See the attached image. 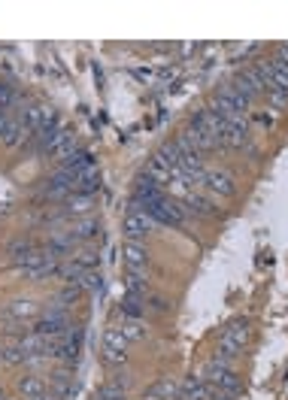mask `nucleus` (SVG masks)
I'll list each match as a JSON object with an SVG mask.
<instances>
[{
    "instance_id": "obj_1",
    "label": "nucleus",
    "mask_w": 288,
    "mask_h": 400,
    "mask_svg": "<svg viewBox=\"0 0 288 400\" xmlns=\"http://www.w3.org/2000/svg\"><path fill=\"white\" fill-rule=\"evenodd\" d=\"M249 334H252V322L249 319H234L228 327L222 331L219 337V349H215V358H222V361H234L236 355H243L246 343H249Z\"/></svg>"
},
{
    "instance_id": "obj_2",
    "label": "nucleus",
    "mask_w": 288,
    "mask_h": 400,
    "mask_svg": "<svg viewBox=\"0 0 288 400\" xmlns=\"http://www.w3.org/2000/svg\"><path fill=\"white\" fill-rule=\"evenodd\" d=\"M58 264L61 261L46 252V246H43V249H30L25 258L16 261V267L22 270V276H25V279H30V282H40V279H46V276L58 273Z\"/></svg>"
},
{
    "instance_id": "obj_3",
    "label": "nucleus",
    "mask_w": 288,
    "mask_h": 400,
    "mask_svg": "<svg viewBox=\"0 0 288 400\" xmlns=\"http://www.w3.org/2000/svg\"><path fill=\"white\" fill-rule=\"evenodd\" d=\"M249 107H252V104H249V100H246L234 85L215 88V91H212V97H210V109L215 112V116H222V119L246 116V112H249Z\"/></svg>"
},
{
    "instance_id": "obj_4",
    "label": "nucleus",
    "mask_w": 288,
    "mask_h": 400,
    "mask_svg": "<svg viewBox=\"0 0 288 400\" xmlns=\"http://www.w3.org/2000/svg\"><path fill=\"white\" fill-rule=\"evenodd\" d=\"M70 331H73L70 310H61V306H49V313H43L30 325V334H40V337H67Z\"/></svg>"
},
{
    "instance_id": "obj_5",
    "label": "nucleus",
    "mask_w": 288,
    "mask_h": 400,
    "mask_svg": "<svg viewBox=\"0 0 288 400\" xmlns=\"http://www.w3.org/2000/svg\"><path fill=\"white\" fill-rule=\"evenodd\" d=\"M158 231V222L152 219L146 210H128L125 222H121V234L128 237V243H143Z\"/></svg>"
},
{
    "instance_id": "obj_6",
    "label": "nucleus",
    "mask_w": 288,
    "mask_h": 400,
    "mask_svg": "<svg viewBox=\"0 0 288 400\" xmlns=\"http://www.w3.org/2000/svg\"><path fill=\"white\" fill-rule=\"evenodd\" d=\"M152 219L158 222V228H182L188 222V212H185V203L173 200V198H161L158 203H152L146 210Z\"/></svg>"
},
{
    "instance_id": "obj_7",
    "label": "nucleus",
    "mask_w": 288,
    "mask_h": 400,
    "mask_svg": "<svg viewBox=\"0 0 288 400\" xmlns=\"http://www.w3.org/2000/svg\"><path fill=\"white\" fill-rule=\"evenodd\" d=\"M203 191H207L212 200H231V198H236V179L222 167H207Z\"/></svg>"
},
{
    "instance_id": "obj_8",
    "label": "nucleus",
    "mask_w": 288,
    "mask_h": 400,
    "mask_svg": "<svg viewBox=\"0 0 288 400\" xmlns=\"http://www.w3.org/2000/svg\"><path fill=\"white\" fill-rule=\"evenodd\" d=\"M128 349H131V340L121 334V327H107L104 334V364L109 367H121L128 361Z\"/></svg>"
},
{
    "instance_id": "obj_9",
    "label": "nucleus",
    "mask_w": 288,
    "mask_h": 400,
    "mask_svg": "<svg viewBox=\"0 0 288 400\" xmlns=\"http://www.w3.org/2000/svg\"><path fill=\"white\" fill-rule=\"evenodd\" d=\"M161 198H167V191L164 186H158L155 179H149L146 173L133 182V198H131V207L128 210H149L152 203H158Z\"/></svg>"
},
{
    "instance_id": "obj_10",
    "label": "nucleus",
    "mask_w": 288,
    "mask_h": 400,
    "mask_svg": "<svg viewBox=\"0 0 288 400\" xmlns=\"http://www.w3.org/2000/svg\"><path fill=\"white\" fill-rule=\"evenodd\" d=\"M231 85L240 91V95L249 100V104H255V100H261L264 95H267V88H264V82H261V76L255 73V67H246V70H240V73L234 76V82Z\"/></svg>"
},
{
    "instance_id": "obj_11",
    "label": "nucleus",
    "mask_w": 288,
    "mask_h": 400,
    "mask_svg": "<svg viewBox=\"0 0 288 400\" xmlns=\"http://www.w3.org/2000/svg\"><path fill=\"white\" fill-rule=\"evenodd\" d=\"M131 382H133V376L128 373V370H116L104 385L97 388V394H95V400H125L128 397V388H131Z\"/></svg>"
},
{
    "instance_id": "obj_12",
    "label": "nucleus",
    "mask_w": 288,
    "mask_h": 400,
    "mask_svg": "<svg viewBox=\"0 0 288 400\" xmlns=\"http://www.w3.org/2000/svg\"><path fill=\"white\" fill-rule=\"evenodd\" d=\"M79 149V143H76V133L73 131H67V128H61L55 137H52V143L43 149V158H49V161H64L70 152H76Z\"/></svg>"
},
{
    "instance_id": "obj_13",
    "label": "nucleus",
    "mask_w": 288,
    "mask_h": 400,
    "mask_svg": "<svg viewBox=\"0 0 288 400\" xmlns=\"http://www.w3.org/2000/svg\"><path fill=\"white\" fill-rule=\"evenodd\" d=\"M185 212L194 215V219H219V215H222L219 203H215L210 194H203V191H191L188 194V200H185Z\"/></svg>"
},
{
    "instance_id": "obj_14",
    "label": "nucleus",
    "mask_w": 288,
    "mask_h": 400,
    "mask_svg": "<svg viewBox=\"0 0 288 400\" xmlns=\"http://www.w3.org/2000/svg\"><path fill=\"white\" fill-rule=\"evenodd\" d=\"M246 143H249V121H246V116L224 119V137H222V146H228V149H243Z\"/></svg>"
},
{
    "instance_id": "obj_15",
    "label": "nucleus",
    "mask_w": 288,
    "mask_h": 400,
    "mask_svg": "<svg viewBox=\"0 0 288 400\" xmlns=\"http://www.w3.org/2000/svg\"><path fill=\"white\" fill-rule=\"evenodd\" d=\"M18 116L25 119V125H28L30 133H40L46 125H52V121H55V112L49 109V107H43V104H28L22 112H18Z\"/></svg>"
},
{
    "instance_id": "obj_16",
    "label": "nucleus",
    "mask_w": 288,
    "mask_h": 400,
    "mask_svg": "<svg viewBox=\"0 0 288 400\" xmlns=\"http://www.w3.org/2000/svg\"><path fill=\"white\" fill-rule=\"evenodd\" d=\"M191 128H198V131H207V133H212V137H224V119L222 116H215V112L210 109V107H203V109H198L191 116Z\"/></svg>"
},
{
    "instance_id": "obj_17",
    "label": "nucleus",
    "mask_w": 288,
    "mask_h": 400,
    "mask_svg": "<svg viewBox=\"0 0 288 400\" xmlns=\"http://www.w3.org/2000/svg\"><path fill=\"white\" fill-rule=\"evenodd\" d=\"M121 261H125L128 273H143L149 267V249L143 243H128L121 249Z\"/></svg>"
},
{
    "instance_id": "obj_18",
    "label": "nucleus",
    "mask_w": 288,
    "mask_h": 400,
    "mask_svg": "<svg viewBox=\"0 0 288 400\" xmlns=\"http://www.w3.org/2000/svg\"><path fill=\"white\" fill-rule=\"evenodd\" d=\"M88 167H95V155H91L88 149H76V152H70V155L58 164V170H64V173H70V176H76V173H82V170H88Z\"/></svg>"
},
{
    "instance_id": "obj_19",
    "label": "nucleus",
    "mask_w": 288,
    "mask_h": 400,
    "mask_svg": "<svg viewBox=\"0 0 288 400\" xmlns=\"http://www.w3.org/2000/svg\"><path fill=\"white\" fill-rule=\"evenodd\" d=\"M30 137H34V133L28 131L25 119H22V116H9V128H6L4 146H9V149H18V146H25V143H28Z\"/></svg>"
},
{
    "instance_id": "obj_20",
    "label": "nucleus",
    "mask_w": 288,
    "mask_h": 400,
    "mask_svg": "<svg viewBox=\"0 0 288 400\" xmlns=\"http://www.w3.org/2000/svg\"><path fill=\"white\" fill-rule=\"evenodd\" d=\"M40 313V306L34 297H16V301L6 303V315L16 322H25V319H34V315Z\"/></svg>"
},
{
    "instance_id": "obj_21",
    "label": "nucleus",
    "mask_w": 288,
    "mask_h": 400,
    "mask_svg": "<svg viewBox=\"0 0 288 400\" xmlns=\"http://www.w3.org/2000/svg\"><path fill=\"white\" fill-rule=\"evenodd\" d=\"M173 397H179V385L173 382L170 376H164V379H158V382H152L146 392H143V400H173Z\"/></svg>"
},
{
    "instance_id": "obj_22",
    "label": "nucleus",
    "mask_w": 288,
    "mask_h": 400,
    "mask_svg": "<svg viewBox=\"0 0 288 400\" xmlns=\"http://www.w3.org/2000/svg\"><path fill=\"white\" fill-rule=\"evenodd\" d=\"M97 219H91V215H85V219H73V224H70V237H73V243H91L97 237Z\"/></svg>"
},
{
    "instance_id": "obj_23",
    "label": "nucleus",
    "mask_w": 288,
    "mask_h": 400,
    "mask_svg": "<svg viewBox=\"0 0 288 400\" xmlns=\"http://www.w3.org/2000/svg\"><path fill=\"white\" fill-rule=\"evenodd\" d=\"M100 188V173L97 167H88V170H82L73 176V194H85V198H91Z\"/></svg>"
},
{
    "instance_id": "obj_24",
    "label": "nucleus",
    "mask_w": 288,
    "mask_h": 400,
    "mask_svg": "<svg viewBox=\"0 0 288 400\" xmlns=\"http://www.w3.org/2000/svg\"><path fill=\"white\" fill-rule=\"evenodd\" d=\"M179 400H210V392H207V385H203V379L191 373L179 388Z\"/></svg>"
},
{
    "instance_id": "obj_25",
    "label": "nucleus",
    "mask_w": 288,
    "mask_h": 400,
    "mask_svg": "<svg viewBox=\"0 0 288 400\" xmlns=\"http://www.w3.org/2000/svg\"><path fill=\"white\" fill-rule=\"evenodd\" d=\"M18 394H22L25 400H34L40 394H46V379L43 376H34V373H28L18 379Z\"/></svg>"
},
{
    "instance_id": "obj_26",
    "label": "nucleus",
    "mask_w": 288,
    "mask_h": 400,
    "mask_svg": "<svg viewBox=\"0 0 288 400\" xmlns=\"http://www.w3.org/2000/svg\"><path fill=\"white\" fill-rule=\"evenodd\" d=\"M64 212L73 215V219H85V215H91V198H85V194H70L64 200Z\"/></svg>"
},
{
    "instance_id": "obj_27",
    "label": "nucleus",
    "mask_w": 288,
    "mask_h": 400,
    "mask_svg": "<svg viewBox=\"0 0 288 400\" xmlns=\"http://www.w3.org/2000/svg\"><path fill=\"white\" fill-rule=\"evenodd\" d=\"M121 315H125V319H143V315H146V301H143V297H131V294H125L121 297Z\"/></svg>"
},
{
    "instance_id": "obj_28",
    "label": "nucleus",
    "mask_w": 288,
    "mask_h": 400,
    "mask_svg": "<svg viewBox=\"0 0 288 400\" xmlns=\"http://www.w3.org/2000/svg\"><path fill=\"white\" fill-rule=\"evenodd\" d=\"M125 294L143 297V301H146V294H149V279H146L143 273H128V276H125Z\"/></svg>"
},
{
    "instance_id": "obj_29",
    "label": "nucleus",
    "mask_w": 288,
    "mask_h": 400,
    "mask_svg": "<svg viewBox=\"0 0 288 400\" xmlns=\"http://www.w3.org/2000/svg\"><path fill=\"white\" fill-rule=\"evenodd\" d=\"M146 176H149V179H155L158 186H167L173 173L167 170V164H164L158 155H152V158H149V164H146Z\"/></svg>"
},
{
    "instance_id": "obj_30",
    "label": "nucleus",
    "mask_w": 288,
    "mask_h": 400,
    "mask_svg": "<svg viewBox=\"0 0 288 400\" xmlns=\"http://www.w3.org/2000/svg\"><path fill=\"white\" fill-rule=\"evenodd\" d=\"M155 155H158L164 164H167V170L173 173V176H176V173H179V161H182V155H179V149L173 146V140H170V143H164V146L155 152ZM173 176H170V179H173Z\"/></svg>"
},
{
    "instance_id": "obj_31",
    "label": "nucleus",
    "mask_w": 288,
    "mask_h": 400,
    "mask_svg": "<svg viewBox=\"0 0 288 400\" xmlns=\"http://www.w3.org/2000/svg\"><path fill=\"white\" fill-rule=\"evenodd\" d=\"M82 297V289L79 285H64L58 294H55V306H61V310H70V306H76Z\"/></svg>"
},
{
    "instance_id": "obj_32",
    "label": "nucleus",
    "mask_w": 288,
    "mask_h": 400,
    "mask_svg": "<svg viewBox=\"0 0 288 400\" xmlns=\"http://www.w3.org/2000/svg\"><path fill=\"white\" fill-rule=\"evenodd\" d=\"M121 334H125L131 343H140V340H146V337H149V331L143 327L140 319H125V325H121Z\"/></svg>"
},
{
    "instance_id": "obj_33",
    "label": "nucleus",
    "mask_w": 288,
    "mask_h": 400,
    "mask_svg": "<svg viewBox=\"0 0 288 400\" xmlns=\"http://www.w3.org/2000/svg\"><path fill=\"white\" fill-rule=\"evenodd\" d=\"M79 289H82V294H95V291H100V285H104V279H100V273L97 270H88L82 279L76 282Z\"/></svg>"
},
{
    "instance_id": "obj_34",
    "label": "nucleus",
    "mask_w": 288,
    "mask_h": 400,
    "mask_svg": "<svg viewBox=\"0 0 288 400\" xmlns=\"http://www.w3.org/2000/svg\"><path fill=\"white\" fill-rule=\"evenodd\" d=\"M73 261L82 267V270H95L97 261H100V255H97L95 249H82L79 255H73Z\"/></svg>"
},
{
    "instance_id": "obj_35",
    "label": "nucleus",
    "mask_w": 288,
    "mask_h": 400,
    "mask_svg": "<svg viewBox=\"0 0 288 400\" xmlns=\"http://www.w3.org/2000/svg\"><path fill=\"white\" fill-rule=\"evenodd\" d=\"M146 313H155V315L170 313V301L161 294H152V297H146Z\"/></svg>"
},
{
    "instance_id": "obj_36",
    "label": "nucleus",
    "mask_w": 288,
    "mask_h": 400,
    "mask_svg": "<svg viewBox=\"0 0 288 400\" xmlns=\"http://www.w3.org/2000/svg\"><path fill=\"white\" fill-rule=\"evenodd\" d=\"M30 249H37V246L30 243V240H25V237H18V240H13V243H9V255H13V261L25 258V255H28Z\"/></svg>"
},
{
    "instance_id": "obj_37",
    "label": "nucleus",
    "mask_w": 288,
    "mask_h": 400,
    "mask_svg": "<svg viewBox=\"0 0 288 400\" xmlns=\"http://www.w3.org/2000/svg\"><path fill=\"white\" fill-rule=\"evenodd\" d=\"M267 100L276 107V109H282L288 107V95H282V91H267Z\"/></svg>"
},
{
    "instance_id": "obj_38",
    "label": "nucleus",
    "mask_w": 288,
    "mask_h": 400,
    "mask_svg": "<svg viewBox=\"0 0 288 400\" xmlns=\"http://www.w3.org/2000/svg\"><path fill=\"white\" fill-rule=\"evenodd\" d=\"M6 128H9V109H0V143L6 137Z\"/></svg>"
},
{
    "instance_id": "obj_39",
    "label": "nucleus",
    "mask_w": 288,
    "mask_h": 400,
    "mask_svg": "<svg viewBox=\"0 0 288 400\" xmlns=\"http://www.w3.org/2000/svg\"><path fill=\"white\" fill-rule=\"evenodd\" d=\"M34 400H58L52 392H46V394H40V397H34Z\"/></svg>"
},
{
    "instance_id": "obj_40",
    "label": "nucleus",
    "mask_w": 288,
    "mask_h": 400,
    "mask_svg": "<svg viewBox=\"0 0 288 400\" xmlns=\"http://www.w3.org/2000/svg\"><path fill=\"white\" fill-rule=\"evenodd\" d=\"M0 400H6V392H4V388H0Z\"/></svg>"
},
{
    "instance_id": "obj_41",
    "label": "nucleus",
    "mask_w": 288,
    "mask_h": 400,
    "mask_svg": "<svg viewBox=\"0 0 288 400\" xmlns=\"http://www.w3.org/2000/svg\"><path fill=\"white\" fill-rule=\"evenodd\" d=\"M0 364H6V361H4V349H0Z\"/></svg>"
}]
</instances>
